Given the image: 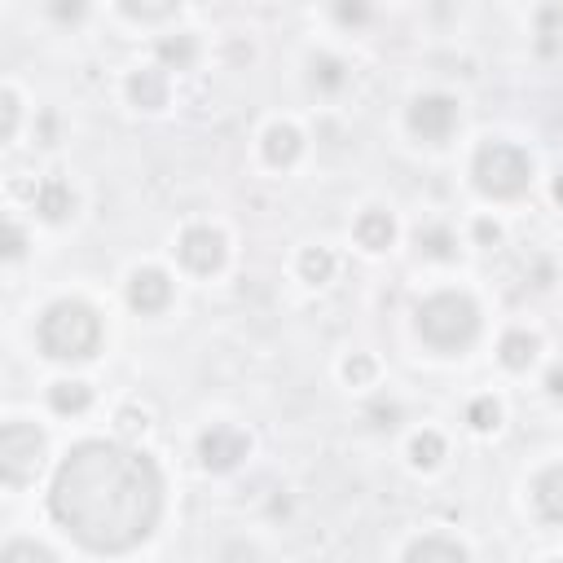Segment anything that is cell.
<instances>
[{"instance_id":"6da1fadb","label":"cell","mask_w":563,"mask_h":563,"mask_svg":"<svg viewBox=\"0 0 563 563\" xmlns=\"http://www.w3.org/2000/svg\"><path fill=\"white\" fill-rule=\"evenodd\" d=\"M53 515L88 550H132L146 542L163 506V480L137 449L88 440L75 445L53 476Z\"/></svg>"},{"instance_id":"7a4b0ae2","label":"cell","mask_w":563,"mask_h":563,"mask_svg":"<svg viewBox=\"0 0 563 563\" xmlns=\"http://www.w3.org/2000/svg\"><path fill=\"white\" fill-rule=\"evenodd\" d=\"M97 344H102V322H97L93 308L84 304H53L49 313L40 317V348L58 361H84L93 357Z\"/></svg>"},{"instance_id":"3957f363","label":"cell","mask_w":563,"mask_h":563,"mask_svg":"<svg viewBox=\"0 0 563 563\" xmlns=\"http://www.w3.org/2000/svg\"><path fill=\"white\" fill-rule=\"evenodd\" d=\"M418 330H423V339L432 348L458 352V348H467L471 339H476L480 313H476V304H471L467 295L445 291V295H432V300L418 308Z\"/></svg>"},{"instance_id":"277c9868","label":"cell","mask_w":563,"mask_h":563,"mask_svg":"<svg viewBox=\"0 0 563 563\" xmlns=\"http://www.w3.org/2000/svg\"><path fill=\"white\" fill-rule=\"evenodd\" d=\"M533 181V163H528L524 150L506 146V141H493L476 154V185L493 198H515L528 190Z\"/></svg>"},{"instance_id":"5b68a950","label":"cell","mask_w":563,"mask_h":563,"mask_svg":"<svg viewBox=\"0 0 563 563\" xmlns=\"http://www.w3.org/2000/svg\"><path fill=\"white\" fill-rule=\"evenodd\" d=\"M40 458H44V436H40V427H31V423H9L5 432H0V476H5V484H27V480H36Z\"/></svg>"},{"instance_id":"8992f818","label":"cell","mask_w":563,"mask_h":563,"mask_svg":"<svg viewBox=\"0 0 563 563\" xmlns=\"http://www.w3.org/2000/svg\"><path fill=\"white\" fill-rule=\"evenodd\" d=\"M458 124V106L449 102V97H418V102L410 106V128L418 132L423 141H445L449 132H454Z\"/></svg>"},{"instance_id":"52a82bcc","label":"cell","mask_w":563,"mask_h":563,"mask_svg":"<svg viewBox=\"0 0 563 563\" xmlns=\"http://www.w3.org/2000/svg\"><path fill=\"white\" fill-rule=\"evenodd\" d=\"M181 260L190 264L194 273H216L220 264H225V238H220L216 229H207V225L185 229V238H181Z\"/></svg>"},{"instance_id":"ba28073f","label":"cell","mask_w":563,"mask_h":563,"mask_svg":"<svg viewBox=\"0 0 563 563\" xmlns=\"http://www.w3.org/2000/svg\"><path fill=\"white\" fill-rule=\"evenodd\" d=\"M198 454H203L207 471H229L238 458H247V436L234 432V427H212L198 440Z\"/></svg>"},{"instance_id":"9c48e42d","label":"cell","mask_w":563,"mask_h":563,"mask_svg":"<svg viewBox=\"0 0 563 563\" xmlns=\"http://www.w3.org/2000/svg\"><path fill=\"white\" fill-rule=\"evenodd\" d=\"M168 300H172L168 273H159V269L132 273V282H128V304L137 308V313H159V308H168Z\"/></svg>"},{"instance_id":"30bf717a","label":"cell","mask_w":563,"mask_h":563,"mask_svg":"<svg viewBox=\"0 0 563 563\" xmlns=\"http://www.w3.org/2000/svg\"><path fill=\"white\" fill-rule=\"evenodd\" d=\"M533 502H537V511H542L546 520L563 524V467H550L546 476H537V484H533Z\"/></svg>"},{"instance_id":"8fae6325","label":"cell","mask_w":563,"mask_h":563,"mask_svg":"<svg viewBox=\"0 0 563 563\" xmlns=\"http://www.w3.org/2000/svg\"><path fill=\"white\" fill-rule=\"evenodd\" d=\"M295 154H300V132L286 128V124H273L264 132V159L273 163V168H286V163H295Z\"/></svg>"},{"instance_id":"7c38bea8","label":"cell","mask_w":563,"mask_h":563,"mask_svg":"<svg viewBox=\"0 0 563 563\" xmlns=\"http://www.w3.org/2000/svg\"><path fill=\"white\" fill-rule=\"evenodd\" d=\"M128 93H132V102H137V106L159 110L163 102H168V80H163L159 71H137L128 80Z\"/></svg>"},{"instance_id":"4fadbf2b","label":"cell","mask_w":563,"mask_h":563,"mask_svg":"<svg viewBox=\"0 0 563 563\" xmlns=\"http://www.w3.org/2000/svg\"><path fill=\"white\" fill-rule=\"evenodd\" d=\"M405 563H471L467 550L445 542V537H427V542L410 546V555H405Z\"/></svg>"},{"instance_id":"5bb4252c","label":"cell","mask_w":563,"mask_h":563,"mask_svg":"<svg viewBox=\"0 0 563 563\" xmlns=\"http://www.w3.org/2000/svg\"><path fill=\"white\" fill-rule=\"evenodd\" d=\"M392 216L388 212H366L357 220V238H361V247H370V251H383L392 242Z\"/></svg>"},{"instance_id":"9a60e30c","label":"cell","mask_w":563,"mask_h":563,"mask_svg":"<svg viewBox=\"0 0 563 563\" xmlns=\"http://www.w3.org/2000/svg\"><path fill=\"white\" fill-rule=\"evenodd\" d=\"M71 207H75V198H71V190H66L62 181H49V185H40L36 190V212L44 220H62Z\"/></svg>"},{"instance_id":"2e32d148","label":"cell","mask_w":563,"mask_h":563,"mask_svg":"<svg viewBox=\"0 0 563 563\" xmlns=\"http://www.w3.org/2000/svg\"><path fill=\"white\" fill-rule=\"evenodd\" d=\"M533 357H537V339H533V335H524V330H511V335L502 339V366L524 370V366H533Z\"/></svg>"},{"instance_id":"e0dca14e","label":"cell","mask_w":563,"mask_h":563,"mask_svg":"<svg viewBox=\"0 0 563 563\" xmlns=\"http://www.w3.org/2000/svg\"><path fill=\"white\" fill-rule=\"evenodd\" d=\"M49 401H53V410L58 414H80V410H88L93 392H88L84 383H58V388L49 392Z\"/></svg>"},{"instance_id":"ac0fdd59","label":"cell","mask_w":563,"mask_h":563,"mask_svg":"<svg viewBox=\"0 0 563 563\" xmlns=\"http://www.w3.org/2000/svg\"><path fill=\"white\" fill-rule=\"evenodd\" d=\"M410 454L418 467H436L440 454H445V440H440L436 432H423V436H414V445H410Z\"/></svg>"},{"instance_id":"d6986e66","label":"cell","mask_w":563,"mask_h":563,"mask_svg":"<svg viewBox=\"0 0 563 563\" xmlns=\"http://www.w3.org/2000/svg\"><path fill=\"white\" fill-rule=\"evenodd\" d=\"M467 418H471V427H476V432H493V427H498V418H502V410H498V401H493V396H480V401H471Z\"/></svg>"},{"instance_id":"ffe728a7","label":"cell","mask_w":563,"mask_h":563,"mask_svg":"<svg viewBox=\"0 0 563 563\" xmlns=\"http://www.w3.org/2000/svg\"><path fill=\"white\" fill-rule=\"evenodd\" d=\"M5 563H58V555L53 550H44L36 542H14L5 550Z\"/></svg>"},{"instance_id":"44dd1931","label":"cell","mask_w":563,"mask_h":563,"mask_svg":"<svg viewBox=\"0 0 563 563\" xmlns=\"http://www.w3.org/2000/svg\"><path fill=\"white\" fill-rule=\"evenodd\" d=\"M300 269H304V278L308 282H326L330 278V269H335V260H330V251H304V260H300Z\"/></svg>"},{"instance_id":"7402d4cb","label":"cell","mask_w":563,"mask_h":563,"mask_svg":"<svg viewBox=\"0 0 563 563\" xmlns=\"http://www.w3.org/2000/svg\"><path fill=\"white\" fill-rule=\"evenodd\" d=\"M163 62H176V66H185V62H190L194 58V44L190 40H163Z\"/></svg>"},{"instance_id":"603a6c76","label":"cell","mask_w":563,"mask_h":563,"mask_svg":"<svg viewBox=\"0 0 563 563\" xmlns=\"http://www.w3.org/2000/svg\"><path fill=\"white\" fill-rule=\"evenodd\" d=\"M14 124H18V97L5 93V141L14 137Z\"/></svg>"},{"instance_id":"cb8c5ba5","label":"cell","mask_w":563,"mask_h":563,"mask_svg":"<svg viewBox=\"0 0 563 563\" xmlns=\"http://www.w3.org/2000/svg\"><path fill=\"white\" fill-rule=\"evenodd\" d=\"M370 370H374V366H370V361H366V357H357V361H348V379H357V383H361V379H370Z\"/></svg>"},{"instance_id":"d4e9b609","label":"cell","mask_w":563,"mask_h":563,"mask_svg":"<svg viewBox=\"0 0 563 563\" xmlns=\"http://www.w3.org/2000/svg\"><path fill=\"white\" fill-rule=\"evenodd\" d=\"M476 234H480V242H498V225H489V220H480V229H476Z\"/></svg>"},{"instance_id":"484cf974","label":"cell","mask_w":563,"mask_h":563,"mask_svg":"<svg viewBox=\"0 0 563 563\" xmlns=\"http://www.w3.org/2000/svg\"><path fill=\"white\" fill-rule=\"evenodd\" d=\"M18 251H22V234L18 229H9V256H18Z\"/></svg>"},{"instance_id":"4316f807","label":"cell","mask_w":563,"mask_h":563,"mask_svg":"<svg viewBox=\"0 0 563 563\" xmlns=\"http://www.w3.org/2000/svg\"><path fill=\"white\" fill-rule=\"evenodd\" d=\"M550 392H563V370L550 374Z\"/></svg>"},{"instance_id":"83f0119b","label":"cell","mask_w":563,"mask_h":563,"mask_svg":"<svg viewBox=\"0 0 563 563\" xmlns=\"http://www.w3.org/2000/svg\"><path fill=\"white\" fill-rule=\"evenodd\" d=\"M555 198H559V203H563V176H559V181H555Z\"/></svg>"},{"instance_id":"f1b7e54d","label":"cell","mask_w":563,"mask_h":563,"mask_svg":"<svg viewBox=\"0 0 563 563\" xmlns=\"http://www.w3.org/2000/svg\"><path fill=\"white\" fill-rule=\"evenodd\" d=\"M555 563H563V559H555Z\"/></svg>"}]
</instances>
